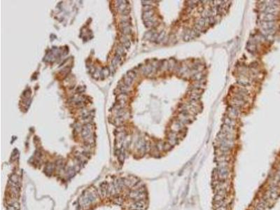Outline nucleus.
Masks as SVG:
<instances>
[{"mask_svg":"<svg viewBox=\"0 0 280 210\" xmlns=\"http://www.w3.org/2000/svg\"><path fill=\"white\" fill-rule=\"evenodd\" d=\"M216 170L217 172L219 180H228L230 174V171L229 168H216Z\"/></svg>","mask_w":280,"mask_h":210,"instance_id":"nucleus-1","label":"nucleus"},{"mask_svg":"<svg viewBox=\"0 0 280 210\" xmlns=\"http://www.w3.org/2000/svg\"><path fill=\"white\" fill-rule=\"evenodd\" d=\"M147 207V202L146 200H139V201H135V202L133 203L130 206L131 210H144Z\"/></svg>","mask_w":280,"mask_h":210,"instance_id":"nucleus-2","label":"nucleus"},{"mask_svg":"<svg viewBox=\"0 0 280 210\" xmlns=\"http://www.w3.org/2000/svg\"><path fill=\"white\" fill-rule=\"evenodd\" d=\"M261 20L265 21V22H271V21H274V20L277 18L276 14H272V13H263L262 16L261 17Z\"/></svg>","mask_w":280,"mask_h":210,"instance_id":"nucleus-3","label":"nucleus"},{"mask_svg":"<svg viewBox=\"0 0 280 210\" xmlns=\"http://www.w3.org/2000/svg\"><path fill=\"white\" fill-rule=\"evenodd\" d=\"M261 25L262 27L263 30H271V29H275V22L271 21V22H265L261 21Z\"/></svg>","mask_w":280,"mask_h":210,"instance_id":"nucleus-4","label":"nucleus"},{"mask_svg":"<svg viewBox=\"0 0 280 210\" xmlns=\"http://www.w3.org/2000/svg\"><path fill=\"white\" fill-rule=\"evenodd\" d=\"M90 128H91V127H90V124H86V125H85L83 127L81 132L82 137H83L86 139V138H88V137H89V135L90 134V132H91V129Z\"/></svg>","mask_w":280,"mask_h":210,"instance_id":"nucleus-5","label":"nucleus"},{"mask_svg":"<svg viewBox=\"0 0 280 210\" xmlns=\"http://www.w3.org/2000/svg\"><path fill=\"white\" fill-rule=\"evenodd\" d=\"M221 131L224 132V133H227V134H233V132H235V128L234 127H231L230 125L223 123L221 126Z\"/></svg>","mask_w":280,"mask_h":210,"instance_id":"nucleus-6","label":"nucleus"},{"mask_svg":"<svg viewBox=\"0 0 280 210\" xmlns=\"http://www.w3.org/2000/svg\"><path fill=\"white\" fill-rule=\"evenodd\" d=\"M230 155H222L215 157V161L216 163L221 162H230Z\"/></svg>","mask_w":280,"mask_h":210,"instance_id":"nucleus-7","label":"nucleus"},{"mask_svg":"<svg viewBox=\"0 0 280 210\" xmlns=\"http://www.w3.org/2000/svg\"><path fill=\"white\" fill-rule=\"evenodd\" d=\"M247 49L249 52L251 53H254L256 50V46L254 42H251V41H249L247 43Z\"/></svg>","mask_w":280,"mask_h":210,"instance_id":"nucleus-8","label":"nucleus"},{"mask_svg":"<svg viewBox=\"0 0 280 210\" xmlns=\"http://www.w3.org/2000/svg\"><path fill=\"white\" fill-rule=\"evenodd\" d=\"M153 16V10L149 11H145V12H143V14H142V19L144 20H144H149V19L152 18Z\"/></svg>","mask_w":280,"mask_h":210,"instance_id":"nucleus-9","label":"nucleus"},{"mask_svg":"<svg viewBox=\"0 0 280 210\" xmlns=\"http://www.w3.org/2000/svg\"><path fill=\"white\" fill-rule=\"evenodd\" d=\"M226 204H228L227 202V201H226V199H225V200H221V201L214 202V209H216V208H218V207L223 206V205H226Z\"/></svg>","mask_w":280,"mask_h":210,"instance_id":"nucleus-10","label":"nucleus"},{"mask_svg":"<svg viewBox=\"0 0 280 210\" xmlns=\"http://www.w3.org/2000/svg\"><path fill=\"white\" fill-rule=\"evenodd\" d=\"M224 123L225 124H226V125H230V126H231V127H234L235 125V124H236V122H235V120L228 118V116H227L226 118H225Z\"/></svg>","mask_w":280,"mask_h":210,"instance_id":"nucleus-11","label":"nucleus"},{"mask_svg":"<svg viewBox=\"0 0 280 210\" xmlns=\"http://www.w3.org/2000/svg\"><path fill=\"white\" fill-rule=\"evenodd\" d=\"M109 74H110L109 69L108 67H104L100 72V76L102 77V79H104L105 77H107L109 75Z\"/></svg>","mask_w":280,"mask_h":210,"instance_id":"nucleus-12","label":"nucleus"},{"mask_svg":"<svg viewBox=\"0 0 280 210\" xmlns=\"http://www.w3.org/2000/svg\"><path fill=\"white\" fill-rule=\"evenodd\" d=\"M144 25H145L146 27L149 28V27H153L155 25V21L152 20V18H151V19H149V20H144Z\"/></svg>","mask_w":280,"mask_h":210,"instance_id":"nucleus-13","label":"nucleus"},{"mask_svg":"<svg viewBox=\"0 0 280 210\" xmlns=\"http://www.w3.org/2000/svg\"><path fill=\"white\" fill-rule=\"evenodd\" d=\"M120 60H121V56H119L118 53H116L115 57L114 58L113 60H112V66L116 67L119 63Z\"/></svg>","mask_w":280,"mask_h":210,"instance_id":"nucleus-14","label":"nucleus"},{"mask_svg":"<svg viewBox=\"0 0 280 210\" xmlns=\"http://www.w3.org/2000/svg\"><path fill=\"white\" fill-rule=\"evenodd\" d=\"M132 79H130V77H128L127 75H125L124 76V81L123 83H125V85H127V87H130L131 85V84L132 83Z\"/></svg>","mask_w":280,"mask_h":210,"instance_id":"nucleus-15","label":"nucleus"},{"mask_svg":"<svg viewBox=\"0 0 280 210\" xmlns=\"http://www.w3.org/2000/svg\"><path fill=\"white\" fill-rule=\"evenodd\" d=\"M9 210H19V205L17 202H13L10 204L8 207Z\"/></svg>","mask_w":280,"mask_h":210,"instance_id":"nucleus-16","label":"nucleus"},{"mask_svg":"<svg viewBox=\"0 0 280 210\" xmlns=\"http://www.w3.org/2000/svg\"><path fill=\"white\" fill-rule=\"evenodd\" d=\"M152 69H153V67L151 66H147V67H144L143 69H142V72H143L144 74L148 75L152 72Z\"/></svg>","mask_w":280,"mask_h":210,"instance_id":"nucleus-17","label":"nucleus"},{"mask_svg":"<svg viewBox=\"0 0 280 210\" xmlns=\"http://www.w3.org/2000/svg\"><path fill=\"white\" fill-rule=\"evenodd\" d=\"M191 31L187 30V31H185V34H184V36H183V40L188 41L189 40L191 39Z\"/></svg>","mask_w":280,"mask_h":210,"instance_id":"nucleus-18","label":"nucleus"},{"mask_svg":"<svg viewBox=\"0 0 280 210\" xmlns=\"http://www.w3.org/2000/svg\"><path fill=\"white\" fill-rule=\"evenodd\" d=\"M216 168H229L230 166V162H221L218 163Z\"/></svg>","mask_w":280,"mask_h":210,"instance_id":"nucleus-19","label":"nucleus"},{"mask_svg":"<svg viewBox=\"0 0 280 210\" xmlns=\"http://www.w3.org/2000/svg\"><path fill=\"white\" fill-rule=\"evenodd\" d=\"M225 199H226V197H224V196H223V195H218V194L215 193L214 197V202L221 201V200H225Z\"/></svg>","mask_w":280,"mask_h":210,"instance_id":"nucleus-20","label":"nucleus"},{"mask_svg":"<svg viewBox=\"0 0 280 210\" xmlns=\"http://www.w3.org/2000/svg\"><path fill=\"white\" fill-rule=\"evenodd\" d=\"M201 95L197 94V93H191V101H198L200 98Z\"/></svg>","mask_w":280,"mask_h":210,"instance_id":"nucleus-21","label":"nucleus"},{"mask_svg":"<svg viewBox=\"0 0 280 210\" xmlns=\"http://www.w3.org/2000/svg\"><path fill=\"white\" fill-rule=\"evenodd\" d=\"M53 164L49 163V164H48L47 165H46L45 171H46V172L47 173V174H48V173H51V172H53Z\"/></svg>","mask_w":280,"mask_h":210,"instance_id":"nucleus-22","label":"nucleus"},{"mask_svg":"<svg viewBox=\"0 0 280 210\" xmlns=\"http://www.w3.org/2000/svg\"><path fill=\"white\" fill-rule=\"evenodd\" d=\"M121 32H123V34L125 35H127V34H130L131 33V28L130 27H124V28H121Z\"/></svg>","mask_w":280,"mask_h":210,"instance_id":"nucleus-23","label":"nucleus"},{"mask_svg":"<svg viewBox=\"0 0 280 210\" xmlns=\"http://www.w3.org/2000/svg\"><path fill=\"white\" fill-rule=\"evenodd\" d=\"M127 76L133 80L136 77V73L134 72V71H132V70H130V71H128L127 72Z\"/></svg>","mask_w":280,"mask_h":210,"instance_id":"nucleus-24","label":"nucleus"},{"mask_svg":"<svg viewBox=\"0 0 280 210\" xmlns=\"http://www.w3.org/2000/svg\"><path fill=\"white\" fill-rule=\"evenodd\" d=\"M165 32L164 31H162L159 34H158V39H157L156 40V42H160V41H161L162 40L164 39V37H165Z\"/></svg>","mask_w":280,"mask_h":210,"instance_id":"nucleus-25","label":"nucleus"},{"mask_svg":"<svg viewBox=\"0 0 280 210\" xmlns=\"http://www.w3.org/2000/svg\"><path fill=\"white\" fill-rule=\"evenodd\" d=\"M126 97H127V95L125 93H121V94H120V95L118 96L117 99L118 101H120V100H125Z\"/></svg>","mask_w":280,"mask_h":210,"instance_id":"nucleus-26","label":"nucleus"},{"mask_svg":"<svg viewBox=\"0 0 280 210\" xmlns=\"http://www.w3.org/2000/svg\"><path fill=\"white\" fill-rule=\"evenodd\" d=\"M238 83L240 84V85H242V86H247V85H249V82L248 81H244V80H242V79H240V80H238Z\"/></svg>","mask_w":280,"mask_h":210,"instance_id":"nucleus-27","label":"nucleus"},{"mask_svg":"<svg viewBox=\"0 0 280 210\" xmlns=\"http://www.w3.org/2000/svg\"><path fill=\"white\" fill-rule=\"evenodd\" d=\"M153 10V7L151 5H144L143 7L144 12L145 11H149Z\"/></svg>","mask_w":280,"mask_h":210,"instance_id":"nucleus-28","label":"nucleus"},{"mask_svg":"<svg viewBox=\"0 0 280 210\" xmlns=\"http://www.w3.org/2000/svg\"><path fill=\"white\" fill-rule=\"evenodd\" d=\"M30 95H31V91H30V90H26L25 92H23V97H25V98L28 99L29 98V97H30Z\"/></svg>","mask_w":280,"mask_h":210,"instance_id":"nucleus-29","label":"nucleus"},{"mask_svg":"<svg viewBox=\"0 0 280 210\" xmlns=\"http://www.w3.org/2000/svg\"><path fill=\"white\" fill-rule=\"evenodd\" d=\"M172 146H171V145L169 144V143L167 142V143H165V144H163V149L165 150V151H169V150L171 149Z\"/></svg>","mask_w":280,"mask_h":210,"instance_id":"nucleus-30","label":"nucleus"},{"mask_svg":"<svg viewBox=\"0 0 280 210\" xmlns=\"http://www.w3.org/2000/svg\"><path fill=\"white\" fill-rule=\"evenodd\" d=\"M253 210H265L261 205H260L258 203H256L254 206Z\"/></svg>","mask_w":280,"mask_h":210,"instance_id":"nucleus-31","label":"nucleus"},{"mask_svg":"<svg viewBox=\"0 0 280 210\" xmlns=\"http://www.w3.org/2000/svg\"><path fill=\"white\" fill-rule=\"evenodd\" d=\"M153 32H147L146 34H145V35H144V39H151V36H152V35H153Z\"/></svg>","mask_w":280,"mask_h":210,"instance_id":"nucleus-32","label":"nucleus"},{"mask_svg":"<svg viewBox=\"0 0 280 210\" xmlns=\"http://www.w3.org/2000/svg\"><path fill=\"white\" fill-rule=\"evenodd\" d=\"M117 53L119 55V56H122V55H123L124 53V49H123V47H118L117 49Z\"/></svg>","mask_w":280,"mask_h":210,"instance_id":"nucleus-33","label":"nucleus"},{"mask_svg":"<svg viewBox=\"0 0 280 210\" xmlns=\"http://www.w3.org/2000/svg\"><path fill=\"white\" fill-rule=\"evenodd\" d=\"M158 33H153V35L151 38V41H156L157 39H158Z\"/></svg>","mask_w":280,"mask_h":210,"instance_id":"nucleus-34","label":"nucleus"},{"mask_svg":"<svg viewBox=\"0 0 280 210\" xmlns=\"http://www.w3.org/2000/svg\"><path fill=\"white\" fill-rule=\"evenodd\" d=\"M130 9L127 7L125 10H123L122 12H121V13H122V15H123V16H127V15L129 14V13H130Z\"/></svg>","mask_w":280,"mask_h":210,"instance_id":"nucleus-35","label":"nucleus"},{"mask_svg":"<svg viewBox=\"0 0 280 210\" xmlns=\"http://www.w3.org/2000/svg\"><path fill=\"white\" fill-rule=\"evenodd\" d=\"M215 210H228V204L221 206V207H218V208H216V209H215Z\"/></svg>","mask_w":280,"mask_h":210,"instance_id":"nucleus-36","label":"nucleus"},{"mask_svg":"<svg viewBox=\"0 0 280 210\" xmlns=\"http://www.w3.org/2000/svg\"><path fill=\"white\" fill-rule=\"evenodd\" d=\"M123 46L126 48H129L130 47V41L129 40H127L126 42H125L123 43Z\"/></svg>","mask_w":280,"mask_h":210,"instance_id":"nucleus-37","label":"nucleus"},{"mask_svg":"<svg viewBox=\"0 0 280 210\" xmlns=\"http://www.w3.org/2000/svg\"><path fill=\"white\" fill-rule=\"evenodd\" d=\"M214 23H215L214 17V16L209 17V25H213V24H214Z\"/></svg>","mask_w":280,"mask_h":210,"instance_id":"nucleus-38","label":"nucleus"},{"mask_svg":"<svg viewBox=\"0 0 280 210\" xmlns=\"http://www.w3.org/2000/svg\"><path fill=\"white\" fill-rule=\"evenodd\" d=\"M250 67H252V68H254V69L256 68V67H258V63H256V62H254V63H251V65H250Z\"/></svg>","mask_w":280,"mask_h":210,"instance_id":"nucleus-39","label":"nucleus"},{"mask_svg":"<svg viewBox=\"0 0 280 210\" xmlns=\"http://www.w3.org/2000/svg\"><path fill=\"white\" fill-rule=\"evenodd\" d=\"M84 90H85L84 87H81H81H78V88H77V90H76V91L79 92V93H81V92H83Z\"/></svg>","mask_w":280,"mask_h":210,"instance_id":"nucleus-40","label":"nucleus"},{"mask_svg":"<svg viewBox=\"0 0 280 210\" xmlns=\"http://www.w3.org/2000/svg\"><path fill=\"white\" fill-rule=\"evenodd\" d=\"M150 2H152L151 1H142V3L143 4L144 6V5H150Z\"/></svg>","mask_w":280,"mask_h":210,"instance_id":"nucleus-41","label":"nucleus"}]
</instances>
